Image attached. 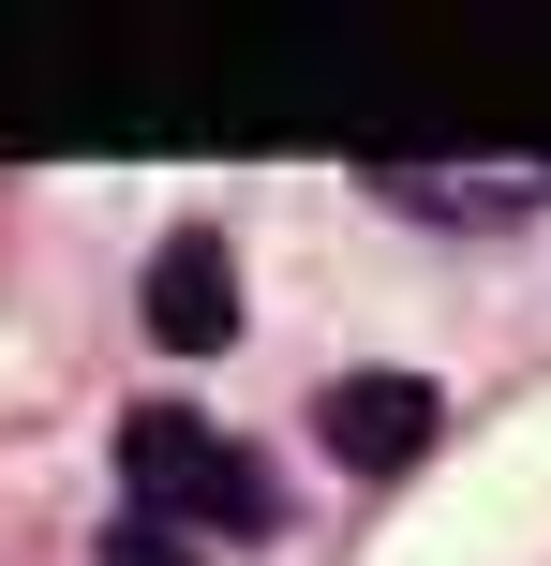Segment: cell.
<instances>
[{"mask_svg": "<svg viewBox=\"0 0 551 566\" xmlns=\"http://www.w3.org/2000/svg\"><path fill=\"white\" fill-rule=\"evenodd\" d=\"M119 478H135V522H209V537H268L284 522L268 462L224 448L209 418H179V402H135L119 418Z\"/></svg>", "mask_w": 551, "mask_h": 566, "instance_id": "obj_1", "label": "cell"}, {"mask_svg": "<svg viewBox=\"0 0 551 566\" xmlns=\"http://www.w3.org/2000/svg\"><path fill=\"white\" fill-rule=\"evenodd\" d=\"M433 373H343V388L314 402V432H328V462H358V478H403L417 448H433Z\"/></svg>", "mask_w": 551, "mask_h": 566, "instance_id": "obj_2", "label": "cell"}, {"mask_svg": "<svg viewBox=\"0 0 551 566\" xmlns=\"http://www.w3.org/2000/svg\"><path fill=\"white\" fill-rule=\"evenodd\" d=\"M135 313H149L165 358H224V343H239V254H224V239H165L149 283H135Z\"/></svg>", "mask_w": 551, "mask_h": 566, "instance_id": "obj_3", "label": "cell"}, {"mask_svg": "<svg viewBox=\"0 0 551 566\" xmlns=\"http://www.w3.org/2000/svg\"><path fill=\"white\" fill-rule=\"evenodd\" d=\"M105 566H194V537H179V522H119Z\"/></svg>", "mask_w": 551, "mask_h": 566, "instance_id": "obj_4", "label": "cell"}]
</instances>
